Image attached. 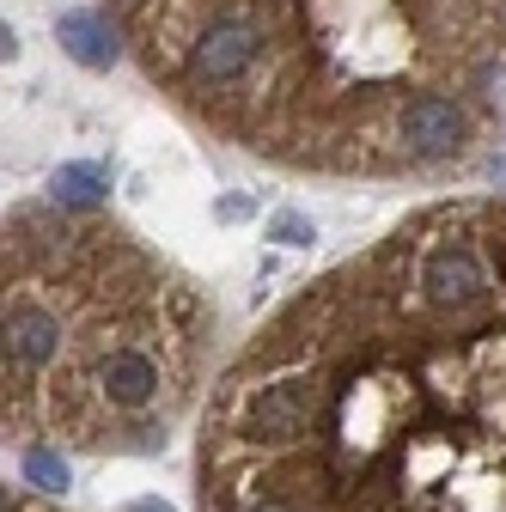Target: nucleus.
<instances>
[{
	"instance_id": "39448f33",
	"label": "nucleus",
	"mask_w": 506,
	"mask_h": 512,
	"mask_svg": "<svg viewBox=\"0 0 506 512\" xmlns=\"http://www.w3.org/2000/svg\"><path fill=\"white\" fill-rule=\"evenodd\" d=\"M257 25H244V19H214L202 37H196V49H189V74L196 80H208V86H226V80H238L250 61H257Z\"/></svg>"
},
{
	"instance_id": "9b49d317",
	"label": "nucleus",
	"mask_w": 506,
	"mask_h": 512,
	"mask_svg": "<svg viewBox=\"0 0 506 512\" xmlns=\"http://www.w3.org/2000/svg\"><path fill=\"white\" fill-rule=\"evenodd\" d=\"M238 512H293V506H281V500H263V494H257V500H244Z\"/></svg>"
},
{
	"instance_id": "f257e3e1",
	"label": "nucleus",
	"mask_w": 506,
	"mask_h": 512,
	"mask_svg": "<svg viewBox=\"0 0 506 512\" xmlns=\"http://www.w3.org/2000/svg\"><path fill=\"white\" fill-rule=\"evenodd\" d=\"M324 397H330V384L318 372H281V378H269L263 391L244 403L238 433L250 445H293V439H305L311 427H318Z\"/></svg>"
},
{
	"instance_id": "9d476101",
	"label": "nucleus",
	"mask_w": 506,
	"mask_h": 512,
	"mask_svg": "<svg viewBox=\"0 0 506 512\" xmlns=\"http://www.w3.org/2000/svg\"><path fill=\"white\" fill-rule=\"evenodd\" d=\"M269 238H275V244H293V250H299V244H311V238H318V226H311L305 214H293V208H281V214L269 220Z\"/></svg>"
},
{
	"instance_id": "1a4fd4ad",
	"label": "nucleus",
	"mask_w": 506,
	"mask_h": 512,
	"mask_svg": "<svg viewBox=\"0 0 506 512\" xmlns=\"http://www.w3.org/2000/svg\"><path fill=\"white\" fill-rule=\"evenodd\" d=\"M19 464H25V476H31L37 488H49V494H55V488H68V464H61L55 452H43V445H31Z\"/></svg>"
},
{
	"instance_id": "f03ea898",
	"label": "nucleus",
	"mask_w": 506,
	"mask_h": 512,
	"mask_svg": "<svg viewBox=\"0 0 506 512\" xmlns=\"http://www.w3.org/2000/svg\"><path fill=\"white\" fill-rule=\"evenodd\" d=\"M159 384H165V372H159V360L147 354V348H104L98 360H92V391L110 403V409H122V415H141V409H153L159 403Z\"/></svg>"
},
{
	"instance_id": "423d86ee",
	"label": "nucleus",
	"mask_w": 506,
	"mask_h": 512,
	"mask_svg": "<svg viewBox=\"0 0 506 512\" xmlns=\"http://www.w3.org/2000/svg\"><path fill=\"white\" fill-rule=\"evenodd\" d=\"M403 147L415 159H452L464 147V110L452 98H433V92L409 98L403 104Z\"/></svg>"
},
{
	"instance_id": "0eeeda50",
	"label": "nucleus",
	"mask_w": 506,
	"mask_h": 512,
	"mask_svg": "<svg viewBox=\"0 0 506 512\" xmlns=\"http://www.w3.org/2000/svg\"><path fill=\"white\" fill-rule=\"evenodd\" d=\"M55 37H61V49H68L80 68H116V55H122L116 25L104 13H92V7H68L55 19Z\"/></svg>"
},
{
	"instance_id": "20e7f679",
	"label": "nucleus",
	"mask_w": 506,
	"mask_h": 512,
	"mask_svg": "<svg viewBox=\"0 0 506 512\" xmlns=\"http://www.w3.org/2000/svg\"><path fill=\"white\" fill-rule=\"evenodd\" d=\"M55 354H61V317L37 299H13L7 305V384H25Z\"/></svg>"
},
{
	"instance_id": "7ed1b4c3",
	"label": "nucleus",
	"mask_w": 506,
	"mask_h": 512,
	"mask_svg": "<svg viewBox=\"0 0 506 512\" xmlns=\"http://www.w3.org/2000/svg\"><path fill=\"white\" fill-rule=\"evenodd\" d=\"M421 293L439 305V311H476L488 299V269H482V256L470 244H439L427 250V263H421Z\"/></svg>"
},
{
	"instance_id": "f8f14e48",
	"label": "nucleus",
	"mask_w": 506,
	"mask_h": 512,
	"mask_svg": "<svg viewBox=\"0 0 506 512\" xmlns=\"http://www.w3.org/2000/svg\"><path fill=\"white\" fill-rule=\"evenodd\" d=\"M129 512H171V506H165V500H135Z\"/></svg>"
},
{
	"instance_id": "6e6552de",
	"label": "nucleus",
	"mask_w": 506,
	"mask_h": 512,
	"mask_svg": "<svg viewBox=\"0 0 506 512\" xmlns=\"http://www.w3.org/2000/svg\"><path fill=\"white\" fill-rule=\"evenodd\" d=\"M49 196H55L61 208H98V202L110 196V171L74 159V165H61V171L49 177Z\"/></svg>"
}]
</instances>
